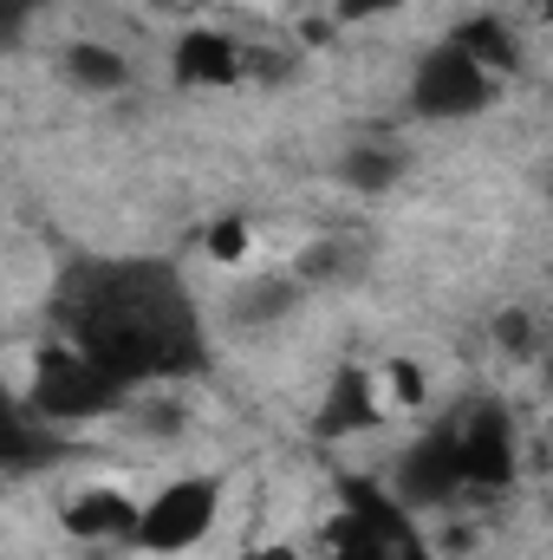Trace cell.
Returning a JSON list of instances; mask_svg holds the SVG:
<instances>
[{"label":"cell","mask_w":553,"mask_h":560,"mask_svg":"<svg viewBox=\"0 0 553 560\" xmlns=\"http://www.w3.org/2000/svg\"><path fill=\"white\" fill-rule=\"evenodd\" d=\"M59 339L85 346L131 392L169 385L202 365V326L183 280L156 261H98L72 268L59 287Z\"/></svg>","instance_id":"obj_1"},{"label":"cell","mask_w":553,"mask_h":560,"mask_svg":"<svg viewBox=\"0 0 553 560\" xmlns=\"http://www.w3.org/2000/svg\"><path fill=\"white\" fill-rule=\"evenodd\" d=\"M20 405L33 411V418L46 423H98V418H118V411H131L138 405V392L111 372V365H98L85 346H72V339H46L39 352H33V378L20 385Z\"/></svg>","instance_id":"obj_2"},{"label":"cell","mask_w":553,"mask_h":560,"mask_svg":"<svg viewBox=\"0 0 553 560\" xmlns=\"http://www.w3.org/2000/svg\"><path fill=\"white\" fill-rule=\"evenodd\" d=\"M495 92H502V72H489L462 39L443 33L411 66L404 105H411V118H423V125H469V118H482L495 105Z\"/></svg>","instance_id":"obj_3"},{"label":"cell","mask_w":553,"mask_h":560,"mask_svg":"<svg viewBox=\"0 0 553 560\" xmlns=\"http://www.w3.org/2000/svg\"><path fill=\"white\" fill-rule=\"evenodd\" d=\"M319 560H423V541H416L411 509L391 495V489H345V509L332 515L326 541H319Z\"/></svg>","instance_id":"obj_4"},{"label":"cell","mask_w":553,"mask_h":560,"mask_svg":"<svg viewBox=\"0 0 553 560\" xmlns=\"http://www.w3.org/2000/svg\"><path fill=\"white\" fill-rule=\"evenodd\" d=\"M456 423V450H462V489L469 495H502L521 469V436L502 398H469L449 411Z\"/></svg>","instance_id":"obj_5"},{"label":"cell","mask_w":553,"mask_h":560,"mask_svg":"<svg viewBox=\"0 0 553 560\" xmlns=\"http://www.w3.org/2000/svg\"><path fill=\"white\" fill-rule=\"evenodd\" d=\"M215 515H222V482L215 476H176L143 502L138 548L143 555H189L196 541H209Z\"/></svg>","instance_id":"obj_6"},{"label":"cell","mask_w":553,"mask_h":560,"mask_svg":"<svg viewBox=\"0 0 553 560\" xmlns=\"http://www.w3.org/2000/svg\"><path fill=\"white\" fill-rule=\"evenodd\" d=\"M391 495L404 502V509H443V502H456V495H469L462 489V450H456V423L436 418L423 436H416L411 450L398 456V476H391Z\"/></svg>","instance_id":"obj_7"},{"label":"cell","mask_w":553,"mask_h":560,"mask_svg":"<svg viewBox=\"0 0 553 560\" xmlns=\"http://www.w3.org/2000/svg\"><path fill=\"white\" fill-rule=\"evenodd\" d=\"M52 522L85 541V548H138V522H143V502L118 482H79L59 495Z\"/></svg>","instance_id":"obj_8"},{"label":"cell","mask_w":553,"mask_h":560,"mask_svg":"<svg viewBox=\"0 0 553 560\" xmlns=\"http://www.w3.org/2000/svg\"><path fill=\"white\" fill-rule=\"evenodd\" d=\"M169 72H176V85H242L248 79V46L228 39L222 26H189L169 46Z\"/></svg>","instance_id":"obj_9"},{"label":"cell","mask_w":553,"mask_h":560,"mask_svg":"<svg viewBox=\"0 0 553 560\" xmlns=\"http://www.w3.org/2000/svg\"><path fill=\"white\" fill-rule=\"evenodd\" d=\"M404 170H411V150H404V138H391V131H358V138L332 156V176L352 196H385V189H398Z\"/></svg>","instance_id":"obj_10"},{"label":"cell","mask_w":553,"mask_h":560,"mask_svg":"<svg viewBox=\"0 0 553 560\" xmlns=\"http://www.w3.org/2000/svg\"><path fill=\"white\" fill-rule=\"evenodd\" d=\"M59 79H66L72 92H85V98H118V92H131L138 66H131V52L111 46V39H66V46H59Z\"/></svg>","instance_id":"obj_11"},{"label":"cell","mask_w":553,"mask_h":560,"mask_svg":"<svg viewBox=\"0 0 553 560\" xmlns=\"http://www.w3.org/2000/svg\"><path fill=\"white\" fill-rule=\"evenodd\" d=\"M299 300H306V280L299 275H286V268H261V275H248L242 287H235L228 319H235L242 332H274L280 319L299 313Z\"/></svg>","instance_id":"obj_12"},{"label":"cell","mask_w":553,"mask_h":560,"mask_svg":"<svg viewBox=\"0 0 553 560\" xmlns=\"http://www.w3.org/2000/svg\"><path fill=\"white\" fill-rule=\"evenodd\" d=\"M378 418H385V405H378V378L352 365V372H339V378L326 385L319 436H358V430H372Z\"/></svg>","instance_id":"obj_13"},{"label":"cell","mask_w":553,"mask_h":560,"mask_svg":"<svg viewBox=\"0 0 553 560\" xmlns=\"http://www.w3.org/2000/svg\"><path fill=\"white\" fill-rule=\"evenodd\" d=\"M489 339H495L502 359H515V365H541L548 346H553V319H541V306H502V313L489 319Z\"/></svg>","instance_id":"obj_14"},{"label":"cell","mask_w":553,"mask_h":560,"mask_svg":"<svg viewBox=\"0 0 553 560\" xmlns=\"http://www.w3.org/2000/svg\"><path fill=\"white\" fill-rule=\"evenodd\" d=\"M449 39H462L489 72H515V59H521V46H515V33H508V20H495V13H475V20H462Z\"/></svg>","instance_id":"obj_15"},{"label":"cell","mask_w":553,"mask_h":560,"mask_svg":"<svg viewBox=\"0 0 553 560\" xmlns=\"http://www.w3.org/2000/svg\"><path fill=\"white\" fill-rule=\"evenodd\" d=\"M358 261H365V248H358V242H339V235H326V242H313V248L299 255V268H293V275L313 287V280H345Z\"/></svg>","instance_id":"obj_16"},{"label":"cell","mask_w":553,"mask_h":560,"mask_svg":"<svg viewBox=\"0 0 553 560\" xmlns=\"http://www.w3.org/2000/svg\"><path fill=\"white\" fill-rule=\"evenodd\" d=\"M248 242H255L248 222H215V229H209V261H242Z\"/></svg>","instance_id":"obj_17"},{"label":"cell","mask_w":553,"mask_h":560,"mask_svg":"<svg viewBox=\"0 0 553 560\" xmlns=\"http://www.w3.org/2000/svg\"><path fill=\"white\" fill-rule=\"evenodd\" d=\"M404 0H332V20L339 26H365V20H391Z\"/></svg>","instance_id":"obj_18"},{"label":"cell","mask_w":553,"mask_h":560,"mask_svg":"<svg viewBox=\"0 0 553 560\" xmlns=\"http://www.w3.org/2000/svg\"><path fill=\"white\" fill-rule=\"evenodd\" d=\"M138 418H143V430H150V436H176V430H183V411H176L169 398H156V405H143Z\"/></svg>","instance_id":"obj_19"},{"label":"cell","mask_w":553,"mask_h":560,"mask_svg":"<svg viewBox=\"0 0 553 560\" xmlns=\"http://www.w3.org/2000/svg\"><path fill=\"white\" fill-rule=\"evenodd\" d=\"M391 392H398V405H416V398H423V372H411V365H391Z\"/></svg>","instance_id":"obj_20"},{"label":"cell","mask_w":553,"mask_h":560,"mask_svg":"<svg viewBox=\"0 0 553 560\" xmlns=\"http://www.w3.org/2000/svg\"><path fill=\"white\" fill-rule=\"evenodd\" d=\"M242 560H306L299 548H286V541H268V548H248Z\"/></svg>","instance_id":"obj_21"},{"label":"cell","mask_w":553,"mask_h":560,"mask_svg":"<svg viewBox=\"0 0 553 560\" xmlns=\"http://www.w3.org/2000/svg\"><path fill=\"white\" fill-rule=\"evenodd\" d=\"M541 385L553 392V346H548V359H541Z\"/></svg>","instance_id":"obj_22"},{"label":"cell","mask_w":553,"mask_h":560,"mask_svg":"<svg viewBox=\"0 0 553 560\" xmlns=\"http://www.w3.org/2000/svg\"><path fill=\"white\" fill-rule=\"evenodd\" d=\"M548 196H553V163H548Z\"/></svg>","instance_id":"obj_23"}]
</instances>
